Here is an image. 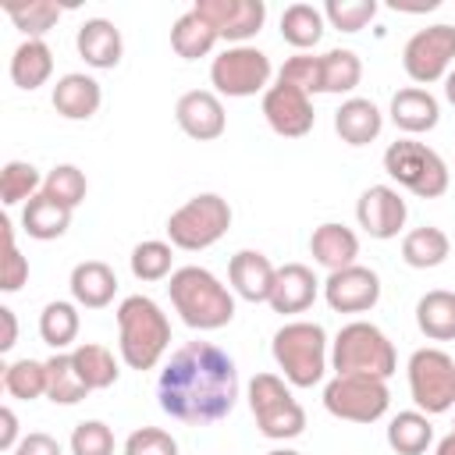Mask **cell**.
<instances>
[{"mask_svg":"<svg viewBox=\"0 0 455 455\" xmlns=\"http://www.w3.org/2000/svg\"><path fill=\"white\" fill-rule=\"evenodd\" d=\"M160 409L181 423H217L238 402L235 359L210 341H185L156 380Z\"/></svg>","mask_w":455,"mask_h":455,"instance_id":"1","label":"cell"},{"mask_svg":"<svg viewBox=\"0 0 455 455\" xmlns=\"http://www.w3.org/2000/svg\"><path fill=\"white\" fill-rule=\"evenodd\" d=\"M171 306L192 331H220L235 320V295L206 267H181L171 274Z\"/></svg>","mask_w":455,"mask_h":455,"instance_id":"2","label":"cell"},{"mask_svg":"<svg viewBox=\"0 0 455 455\" xmlns=\"http://www.w3.org/2000/svg\"><path fill=\"white\" fill-rule=\"evenodd\" d=\"M117 348L128 370H153L171 345V320L149 295H128L117 306Z\"/></svg>","mask_w":455,"mask_h":455,"instance_id":"3","label":"cell"},{"mask_svg":"<svg viewBox=\"0 0 455 455\" xmlns=\"http://www.w3.org/2000/svg\"><path fill=\"white\" fill-rule=\"evenodd\" d=\"M270 352L291 387H313L327 373V334L313 320H288L277 327Z\"/></svg>","mask_w":455,"mask_h":455,"instance_id":"4","label":"cell"},{"mask_svg":"<svg viewBox=\"0 0 455 455\" xmlns=\"http://www.w3.org/2000/svg\"><path fill=\"white\" fill-rule=\"evenodd\" d=\"M331 366H334V373H363V377L387 380L398 370V355H395V345L387 341V334L377 323L352 320L334 338Z\"/></svg>","mask_w":455,"mask_h":455,"instance_id":"5","label":"cell"},{"mask_svg":"<svg viewBox=\"0 0 455 455\" xmlns=\"http://www.w3.org/2000/svg\"><path fill=\"white\" fill-rule=\"evenodd\" d=\"M231 228V206L217 192H199L167 217V238L174 249L203 252L217 245Z\"/></svg>","mask_w":455,"mask_h":455,"instance_id":"6","label":"cell"},{"mask_svg":"<svg viewBox=\"0 0 455 455\" xmlns=\"http://www.w3.org/2000/svg\"><path fill=\"white\" fill-rule=\"evenodd\" d=\"M249 409L259 434L270 441H291L306 430V409L277 373H256L249 380Z\"/></svg>","mask_w":455,"mask_h":455,"instance_id":"7","label":"cell"},{"mask_svg":"<svg viewBox=\"0 0 455 455\" xmlns=\"http://www.w3.org/2000/svg\"><path fill=\"white\" fill-rule=\"evenodd\" d=\"M384 171L391 181L409 188L419 199H437L448 192V164L423 142L398 139L384 149Z\"/></svg>","mask_w":455,"mask_h":455,"instance_id":"8","label":"cell"},{"mask_svg":"<svg viewBox=\"0 0 455 455\" xmlns=\"http://www.w3.org/2000/svg\"><path fill=\"white\" fill-rule=\"evenodd\" d=\"M391 405L387 380L363 373H334L323 387V409L348 423H377Z\"/></svg>","mask_w":455,"mask_h":455,"instance_id":"9","label":"cell"},{"mask_svg":"<svg viewBox=\"0 0 455 455\" xmlns=\"http://www.w3.org/2000/svg\"><path fill=\"white\" fill-rule=\"evenodd\" d=\"M409 391L419 412H448L455 405V359L444 348H416L409 355Z\"/></svg>","mask_w":455,"mask_h":455,"instance_id":"10","label":"cell"},{"mask_svg":"<svg viewBox=\"0 0 455 455\" xmlns=\"http://www.w3.org/2000/svg\"><path fill=\"white\" fill-rule=\"evenodd\" d=\"M270 57L263 53V50H256V46H228L224 53H217L213 57V64H210V82H213V89L220 92V96H235V100H242V96H256V92H267L270 85Z\"/></svg>","mask_w":455,"mask_h":455,"instance_id":"11","label":"cell"},{"mask_svg":"<svg viewBox=\"0 0 455 455\" xmlns=\"http://www.w3.org/2000/svg\"><path fill=\"white\" fill-rule=\"evenodd\" d=\"M455 60V25H430L409 36L402 50V68L416 85H430L448 75Z\"/></svg>","mask_w":455,"mask_h":455,"instance_id":"12","label":"cell"},{"mask_svg":"<svg viewBox=\"0 0 455 455\" xmlns=\"http://www.w3.org/2000/svg\"><path fill=\"white\" fill-rule=\"evenodd\" d=\"M196 11L231 46H245V39H252L267 21L263 0H196Z\"/></svg>","mask_w":455,"mask_h":455,"instance_id":"13","label":"cell"},{"mask_svg":"<svg viewBox=\"0 0 455 455\" xmlns=\"http://www.w3.org/2000/svg\"><path fill=\"white\" fill-rule=\"evenodd\" d=\"M263 117L267 124L284 135V139H302L313 132V100L295 89V85H284V82H274L267 92H263Z\"/></svg>","mask_w":455,"mask_h":455,"instance_id":"14","label":"cell"},{"mask_svg":"<svg viewBox=\"0 0 455 455\" xmlns=\"http://www.w3.org/2000/svg\"><path fill=\"white\" fill-rule=\"evenodd\" d=\"M323 299L334 313H366L377 306L380 299V277L370 270V267H345V270H334L327 274L323 281Z\"/></svg>","mask_w":455,"mask_h":455,"instance_id":"15","label":"cell"},{"mask_svg":"<svg viewBox=\"0 0 455 455\" xmlns=\"http://www.w3.org/2000/svg\"><path fill=\"white\" fill-rule=\"evenodd\" d=\"M405 213H409V206H405V199L398 196V188H391V185H370V188L359 196V203H355V220H359V228H363L370 238H380V242L395 238V235L405 228Z\"/></svg>","mask_w":455,"mask_h":455,"instance_id":"16","label":"cell"},{"mask_svg":"<svg viewBox=\"0 0 455 455\" xmlns=\"http://www.w3.org/2000/svg\"><path fill=\"white\" fill-rule=\"evenodd\" d=\"M174 117H178V128L196 139V142H213L224 135L228 128V114H224V103L217 92L210 89H188L178 107H174Z\"/></svg>","mask_w":455,"mask_h":455,"instance_id":"17","label":"cell"},{"mask_svg":"<svg viewBox=\"0 0 455 455\" xmlns=\"http://www.w3.org/2000/svg\"><path fill=\"white\" fill-rule=\"evenodd\" d=\"M274 277H277V267L256 249H242L228 263V281L235 295H242L245 302H270Z\"/></svg>","mask_w":455,"mask_h":455,"instance_id":"18","label":"cell"},{"mask_svg":"<svg viewBox=\"0 0 455 455\" xmlns=\"http://www.w3.org/2000/svg\"><path fill=\"white\" fill-rule=\"evenodd\" d=\"M316 291H320V281H316V274H313L306 263H284V267H277L274 291H270V306H274V313H281V316L306 313V309L316 302Z\"/></svg>","mask_w":455,"mask_h":455,"instance_id":"19","label":"cell"},{"mask_svg":"<svg viewBox=\"0 0 455 455\" xmlns=\"http://www.w3.org/2000/svg\"><path fill=\"white\" fill-rule=\"evenodd\" d=\"M391 121L398 132L405 135H423V132H434L437 121H441V103L430 89L423 85H409V89H398L391 96Z\"/></svg>","mask_w":455,"mask_h":455,"instance_id":"20","label":"cell"},{"mask_svg":"<svg viewBox=\"0 0 455 455\" xmlns=\"http://www.w3.org/2000/svg\"><path fill=\"white\" fill-rule=\"evenodd\" d=\"M50 103L68 121H89L103 103V89H100L96 78H89L82 71H71V75L57 78V85L50 92Z\"/></svg>","mask_w":455,"mask_h":455,"instance_id":"21","label":"cell"},{"mask_svg":"<svg viewBox=\"0 0 455 455\" xmlns=\"http://www.w3.org/2000/svg\"><path fill=\"white\" fill-rule=\"evenodd\" d=\"M75 46H78V57L89 64V68H117L121 64V53H124V39H121V28H114V21L107 18H89L78 25V36H75Z\"/></svg>","mask_w":455,"mask_h":455,"instance_id":"22","label":"cell"},{"mask_svg":"<svg viewBox=\"0 0 455 455\" xmlns=\"http://www.w3.org/2000/svg\"><path fill=\"white\" fill-rule=\"evenodd\" d=\"M309 252H313V259H316L320 267H327V270L334 274V270H345V267L355 263V256H359V238H355L352 228H345V224H338V220H327V224L313 228V235H309Z\"/></svg>","mask_w":455,"mask_h":455,"instance_id":"23","label":"cell"},{"mask_svg":"<svg viewBox=\"0 0 455 455\" xmlns=\"http://www.w3.org/2000/svg\"><path fill=\"white\" fill-rule=\"evenodd\" d=\"M384 128V114L377 110L373 100H363V96H348L338 110H334V132L341 135V142L348 146H366L380 135Z\"/></svg>","mask_w":455,"mask_h":455,"instance_id":"24","label":"cell"},{"mask_svg":"<svg viewBox=\"0 0 455 455\" xmlns=\"http://www.w3.org/2000/svg\"><path fill=\"white\" fill-rule=\"evenodd\" d=\"M71 299L85 309H103L114 302V291H117V274L103 263V259H85L71 270Z\"/></svg>","mask_w":455,"mask_h":455,"instance_id":"25","label":"cell"},{"mask_svg":"<svg viewBox=\"0 0 455 455\" xmlns=\"http://www.w3.org/2000/svg\"><path fill=\"white\" fill-rule=\"evenodd\" d=\"M71 228V206L57 203L53 196L39 192L36 199H28L21 206V231L28 238H39V242H50V238H60L64 231Z\"/></svg>","mask_w":455,"mask_h":455,"instance_id":"26","label":"cell"},{"mask_svg":"<svg viewBox=\"0 0 455 455\" xmlns=\"http://www.w3.org/2000/svg\"><path fill=\"white\" fill-rule=\"evenodd\" d=\"M53 75V50L43 39H25L11 57V82L18 89H39Z\"/></svg>","mask_w":455,"mask_h":455,"instance_id":"27","label":"cell"},{"mask_svg":"<svg viewBox=\"0 0 455 455\" xmlns=\"http://www.w3.org/2000/svg\"><path fill=\"white\" fill-rule=\"evenodd\" d=\"M416 327L430 341H455V291L434 288L416 302Z\"/></svg>","mask_w":455,"mask_h":455,"instance_id":"28","label":"cell"},{"mask_svg":"<svg viewBox=\"0 0 455 455\" xmlns=\"http://www.w3.org/2000/svg\"><path fill=\"white\" fill-rule=\"evenodd\" d=\"M217 32H213V25L192 7V11H185L174 25H171V46H174V53L181 57V60H199V57H206L213 46H217Z\"/></svg>","mask_w":455,"mask_h":455,"instance_id":"29","label":"cell"},{"mask_svg":"<svg viewBox=\"0 0 455 455\" xmlns=\"http://www.w3.org/2000/svg\"><path fill=\"white\" fill-rule=\"evenodd\" d=\"M451 256V238L434 228V224H423V228H412L405 238H402V259L416 270H430V267H441L444 259Z\"/></svg>","mask_w":455,"mask_h":455,"instance_id":"30","label":"cell"},{"mask_svg":"<svg viewBox=\"0 0 455 455\" xmlns=\"http://www.w3.org/2000/svg\"><path fill=\"white\" fill-rule=\"evenodd\" d=\"M387 444H391V451H398V455H423V451L434 444L430 416L419 412V409L398 412V416L387 423Z\"/></svg>","mask_w":455,"mask_h":455,"instance_id":"31","label":"cell"},{"mask_svg":"<svg viewBox=\"0 0 455 455\" xmlns=\"http://www.w3.org/2000/svg\"><path fill=\"white\" fill-rule=\"evenodd\" d=\"M359 82H363V60L355 50L338 46V50L320 53V89L323 92L341 96V92H352Z\"/></svg>","mask_w":455,"mask_h":455,"instance_id":"32","label":"cell"},{"mask_svg":"<svg viewBox=\"0 0 455 455\" xmlns=\"http://www.w3.org/2000/svg\"><path fill=\"white\" fill-rule=\"evenodd\" d=\"M85 395H89V387H85V380L78 377L71 352H53V355L46 359V398H50L53 405H75V402H82Z\"/></svg>","mask_w":455,"mask_h":455,"instance_id":"33","label":"cell"},{"mask_svg":"<svg viewBox=\"0 0 455 455\" xmlns=\"http://www.w3.org/2000/svg\"><path fill=\"white\" fill-rule=\"evenodd\" d=\"M323 11L313 4H288L281 14V39L295 50H309L323 36Z\"/></svg>","mask_w":455,"mask_h":455,"instance_id":"34","label":"cell"},{"mask_svg":"<svg viewBox=\"0 0 455 455\" xmlns=\"http://www.w3.org/2000/svg\"><path fill=\"white\" fill-rule=\"evenodd\" d=\"M71 359H75V370H78V377L85 380L89 391H103V387L117 384V373L121 370H117V359H114V352L107 345L85 341V345H78L71 352Z\"/></svg>","mask_w":455,"mask_h":455,"instance_id":"35","label":"cell"},{"mask_svg":"<svg viewBox=\"0 0 455 455\" xmlns=\"http://www.w3.org/2000/svg\"><path fill=\"white\" fill-rule=\"evenodd\" d=\"M39 338L60 352L78 338V309L71 302H46L39 313Z\"/></svg>","mask_w":455,"mask_h":455,"instance_id":"36","label":"cell"},{"mask_svg":"<svg viewBox=\"0 0 455 455\" xmlns=\"http://www.w3.org/2000/svg\"><path fill=\"white\" fill-rule=\"evenodd\" d=\"M39 192H43V178H39V171H36L32 164H25V160L4 164V171H0V203H4V206L28 203V199H36Z\"/></svg>","mask_w":455,"mask_h":455,"instance_id":"37","label":"cell"},{"mask_svg":"<svg viewBox=\"0 0 455 455\" xmlns=\"http://www.w3.org/2000/svg\"><path fill=\"white\" fill-rule=\"evenodd\" d=\"M4 387L11 398L32 402L39 395H46V363L39 359H18L11 366H4Z\"/></svg>","mask_w":455,"mask_h":455,"instance_id":"38","label":"cell"},{"mask_svg":"<svg viewBox=\"0 0 455 455\" xmlns=\"http://www.w3.org/2000/svg\"><path fill=\"white\" fill-rule=\"evenodd\" d=\"M7 18L28 36V39H43L57 21H60V7L53 0H28V4H7Z\"/></svg>","mask_w":455,"mask_h":455,"instance_id":"39","label":"cell"},{"mask_svg":"<svg viewBox=\"0 0 455 455\" xmlns=\"http://www.w3.org/2000/svg\"><path fill=\"white\" fill-rule=\"evenodd\" d=\"M174 245L171 242H160V238H146L132 249V274L139 281H164L171 274V263H174Z\"/></svg>","mask_w":455,"mask_h":455,"instance_id":"40","label":"cell"},{"mask_svg":"<svg viewBox=\"0 0 455 455\" xmlns=\"http://www.w3.org/2000/svg\"><path fill=\"white\" fill-rule=\"evenodd\" d=\"M43 192L46 196H53L57 203H64V206H78L82 199H85V192H89V181H85V174L75 167V164H57L46 178H43Z\"/></svg>","mask_w":455,"mask_h":455,"instance_id":"41","label":"cell"},{"mask_svg":"<svg viewBox=\"0 0 455 455\" xmlns=\"http://www.w3.org/2000/svg\"><path fill=\"white\" fill-rule=\"evenodd\" d=\"M373 14H377V0H327L323 4V18L338 32H359L373 21Z\"/></svg>","mask_w":455,"mask_h":455,"instance_id":"42","label":"cell"},{"mask_svg":"<svg viewBox=\"0 0 455 455\" xmlns=\"http://www.w3.org/2000/svg\"><path fill=\"white\" fill-rule=\"evenodd\" d=\"M71 455H114V430L103 419H82L71 430Z\"/></svg>","mask_w":455,"mask_h":455,"instance_id":"43","label":"cell"},{"mask_svg":"<svg viewBox=\"0 0 455 455\" xmlns=\"http://www.w3.org/2000/svg\"><path fill=\"white\" fill-rule=\"evenodd\" d=\"M277 82L295 85V89H302L306 96L323 92V89H320V57H313V53H295V57H288V60L281 64V71H277Z\"/></svg>","mask_w":455,"mask_h":455,"instance_id":"44","label":"cell"},{"mask_svg":"<svg viewBox=\"0 0 455 455\" xmlns=\"http://www.w3.org/2000/svg\"><path fill=\"white\" fill-rule=\"evenodd\" d=\"M4 228V270H0V288L4 291H18L25 281H28V259L18 252V245H14V228H11V220H4L0 224Z\"/></svg>","mask_w":455,"mask_h":455,"instance_id":"45","label":"cell"},{"mask_svg":"<svg viewBox=\"0 0 455 455\" xmlns=\"http://www.w3.org/2000/svg\"><path fill=\"white\" fill-rule=\"evenodd\" d=\"M124 455H178V441L160 427H139L128 434Z\"/></svg>","mask_w":455,"mask_h":455,"instance_id":"46","label":"cell"},{"mask_svg":"<svg viewBox=\"0 0 455 455\" xmlns=\"http://www.w3.org/2000/svg\"><path fill=\"white\" fill-rule=\"evenodd\" d=\"M14 455H60V444H57V437H50L43 430H32L18 441Z\"/></svg>","mask_w":455,"mask_h":455,"instance_id":"47","label":"cell"},{"mask_svg":"<svg viewBox=\"0 0 455 455\" xmlns=\"http://www.w3.org/2000/svg\"><path fill=\"white\" fill-rule=\"evenodd\" d=\"M18 416H14V409L11 405H4L0 409V448L4 451H14L18 448Z\"/></svg>","mask_w":455,"mask_h":455,"instance_id":"48","label":"cell"},{"mask_svg":"<svg viewBox=\"0 0 455 455\" xmlns=\"http://www.w3.org/2000/svg\"><path fill=\"white\" fill-rule=\"evenodd\" d=\"M0 323H4V338H0V352H11L18 341V320L11 306H0Z\"/></svg>","mask_w":455,"mask_h":455,"instance_id":"49","label":"cell"},{"mask_svg":"<svg viewBox=\"0 0 455 455\" xmlns=\"http://www.w3.org/2000/svg\"><path fill=\"white\" fill-rule=\"evenodd\" d=\"M437 455H455V423H451V434L437 441Z\"/></svg>","mask_w":455,"mask_h":455,"instance_id":"50","label":"cell"},{"mask_svg":"<svg viewBox=\"0 0 455 455\" xmlns=\"http://www.w3.org/2000/svg\"><path fill=\"white\" fill-rule=\"evenodd\" d=\"M444 100L455 107V71H448V75H444Z\"/></svg>","mask_w":455,"mask_h":455,"instance_id":"51","label":"cell"},{"mask_svg":"<svg viewBox=\"0 0 455 455\" xmlns=\"http://www.w3.org/2000/svg\"><path fill=\"white\" fill-rule=\"evenodd\" d=\"M267 455H299V451H291V448H274V451H267Z\"/></svg>","mask_w":455,"mask_h":455,"instance_id":"52","label":"cell"}]
</instances>
